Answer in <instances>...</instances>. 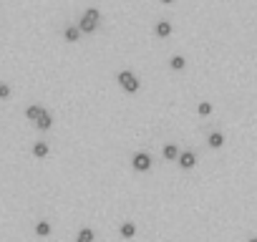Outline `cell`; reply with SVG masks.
Wrapping results in <instances>:
<instances>
[{
	"label": "cell",
	"mask_w": 257,
	"mask_h": 242,
	"mask_svg": "<svg viewBox=\"0 0 257 242\" xmlns=\"http://www.w3.org/2000/svg\"><path fill=\"white\" fill-rule=\"evenodd\" d=\"M162 154H164V159H169V162H174V159H179V149H177V144H167Z\"/></svg>",
	"instance_id": "cell-14"
},
{
	"label": "cell",
	"mask_w": 257,
	"mask_h": 242,
	"mask_svg": "<svg viewBox=\"0 0 257 242\" xmlns=\"http://www.w3.org/2000/svg\"><path fill=\"white\" fill-rule=\"evenodd\" d=\"M51 232H53V227H51V222H48V219L36 222V234H38V237H48Z\"/></svg>",
	"instance_id": "cell-7"
},
{
	"label": "cell",
	"mask_w": 257,
	"mask_h": 242,
	"mask_svg": "<svg viewBox=\"0 0 257 242\" xmlns=\"http://www.w3.org/2000/svg\"><path fill=\"white\" fill-rule=\"evenodd\" d=\"M8 96H11V86H8V83H3V81H0V98L6 101Z\"/></svg>",
	"instance_id": "cell-17"
},
{
	"label": "cell",
	"mask_w": 257,
	"mask_h": 242,
	"mask_svg": "<svg viewBox=\"0 0 257 242\" xmlns=\"http://www.w3.org/2000/svg\"><path fill=\"white\" fill-rule=\"evenodd\" d=\"M48 152H51V149H48V144H46V142H36V144H33V157L46 159V157H48Z\"/></svg>",
	"instance_id": "cell-10"
},
{
	"label": "cell",
	"mask_w": 257,
	"mask_h": 242,
	"mask_svg": "<svg viewBox=\"0 0 257 242\" xmlns=\"http://www.w3.org/2000/svg\"><path fill=\"white\" fill-rule=\"evenodd\" d=\"M169 66H172L174 71H182V68L187 66V61H184V56H172V58H169Z\"/></svg>",
	"instance_id": "cell-15"
},
{
	"label": "cell",
	"mask_w": 257,
	"mask_h": 242,
	"mask_svg": "<svg viewBox=\"0 0 257 242\" xmlns=\"http://www.w3.org/2000/svg\"><path fill=\"white\" fill-rule=\"evenodd\" d=\"M154 31H157L159 38H169V36H172V23H169V21H159Z\"/></svg>",
	"instance_id": "cell-6"
},
{
	"label": "cell",
	"mask_w": 257,
	"mask_h": 242,
	"mask_svg": "<svg viewBox=\"0 0 257 242\" xmlns=\"http://www.w3.org/2000/svg\"><path fill=\"white\" fill-rule=\"evenodd\" d=\"M41 113H43V106H38V103H31V106L26 108V116H28L31 121H38Z\"/></svg>",
	"instance_id": "cell-12"
},
{
	"label": "cell",
	"mask_w": 257,
	"mask_h": 242,
	"mask_svg": "<svg viewBox=\"0 0 257 242\" xmlns=\"http://www.w3.org/2000/svg\"><path fill=\"white\" fill-rule=\"evenodd\" d=\"M247 242H257V237H252V239H247Z\"/></svg>",
	"instance_id": "cell-18"
},
{
	"label": "cell",
	"mask_w": 257,
	"mask_h": 242,
	"mask_svg": "<svg viewBox=\"0 0 257 242\" xmlns=\"http://www.w3.org/2000/svg\"><path fill=\"white\" fill-rule=\"evenodd\" d=\"M118 83H121V88H123L126 93H137V91L142 88V81L137 78L134 71H121V73H118Z\"/></svg>",
	"instance_id": "cell-2"
},
{
	"label": "cell",
	"mask_w": 257,
	"mask_h": 242,
	"mask_svg": "<svg viewBox=\"0 0 257 242\" xmlns=\"http://www.w3.org/2000/svg\"><path fill=\"white\" fill-rule=\"evenodd\" d=\"M93 237H96V232H93L91 227H81V232H78L76 242H93Z\"/></svg>",
	"instance_id": "cell-11"
},
{
	"label": "cell",
	"mask_w": 257,
	"mask_h": 242,
	"mask_svg": "<svg viewBox=\"0 0 257 242\" xmlns=\"http://www.w3.org/2000/svg\"><path fill=\"white\" fill-rule=\"evenodd\" d=\"M36 127L41 129V132H48L51 127H53V116H51V111H46L43 108V113L38 116V121H36Z\"/></svg>",
	"instance_id": "cell-5"
},
{
	"label": "cell",
	"mask_w": 257,
	"mask_h": 242,
	"mask_svg": "<svg viewBox=\"0 0 257 242\" xmlns=\"http://www.w3.org/2000/svg\"><path fill=\"white\" fill-rule=\"evenodd\" d=\"M63 38H66L68 43H76V41L81 38V31H78V26H68V28L63 31Z\"/></svg>",
	"instance_id": "cell-9"
},
{
	"label": "cell",
	"mask_w": 257,
	"mask_h": 242,
	"mask_svg": "<svg viewBox=\"0 0 257 242\" xmlns=\"http://www.w3.org/2000/svg\"><path fill=\"white\" fill-rule=\"evenodd\" d=\"M207 144H209L212 149H219V147L224 144V134H219V132H214V134H209V139H207Z\"/></svg>",
	"instance_id": "cell-13"
},
{
	"label": "cell",
	"mask_w": 257,
	"mask_h": 242,
	"mask_svg": "<svg viewBox=\"0 0 257 242\" xmlns=\"http://www.w3.org/2000/svg\"><path fill=\"white\" fill-rule=\"evenodd\" d=\"M197 111H199V116H209V113H212V103H209V101H202V103L197 106Z\"/></svg>",
	"instance_id": "cell-16"
},
{
	"label": "cell",
	"mask_w": 257,
	"mask_h": 242,
	"mask_svg": "<svg viewBox=\"0 0 257 242\" xmlns=\"http://www.w3.org/2000/svg\"><path fill=\"white\" fill-rule=\"evenodd\" d=\"M177 164H179L182 169H192V167L197 164V154H194V152H179Z\"/></svg>",
	"instance_id": "cell-4"
},
{
	"label": "cell",
	"mask_w": 257,
	"mask_h": 242,
	"mask_svg": "<svg viewBox=\"0 0 257 242\" xmlns=\"http://www.w3.org/2000/svg\"><path fill=\"white\" fill-rule=\"evenodd\" d=\"M118 232H121V237H134L137 234V224L134 222H121V227H118Z\"/></svg>",
	"instance_id": "cell-8"
},
{
	"label": "cell",
	"mask_w": 257,
	"mask_h": 242,
	"mask_svg": "<svg viewBox=\"0 0 257 242\" xmlns=\"http://www.w3.org/2000/svg\"><path fill=\"white\" fill-rule=\"evenodd\" d=\"M98 23H101V13H98V8H88V11L81 16V21H78V31L86 33V36H91V33L98 31Z\"/></svg>",
	"instance_id": "cell-1"
},
{
	"label": "cell",
	"mask_w": 257,
	"mask_h": 242,
	"mask_svg": "<svg viewBox=\"0 0 257 242\" xmlns=\"http://www.w3.org/2000/svg\"><path fill=\"white\" fill-rule=\"evenodd\" d=\"M132 167H134L137 172H147V169H152V157H149L147 152H137V154L132 157Z\"/></svg>",
	"instance_id": "cell-3"
}]
</instances>
